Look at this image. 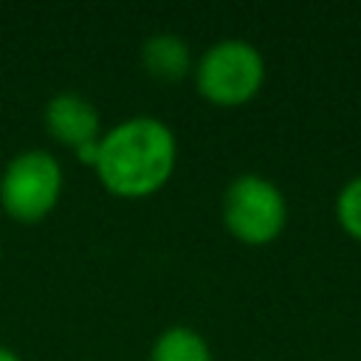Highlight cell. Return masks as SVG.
<instances>
[{"mask_svg": "<svg viewBox=\"0 0 361 361\" xmlns=\"http://www.w3.org/2000/svg\"><path fill=\"white\" fill-rule=\"evenodd\" d=\"M178 166V138L155 116H133L99 138L96 178L121 200H141L161 192Z\"/></svg>", "mask_w": 361, "mask_h": 361, "instance_id": "obj_1", "label": "cell"}, {"mask_svg": "<svg viewBox=\"0 0 361 361\" xmlns=\"http://www.w3.org/2000/svg\"><path fill=\"white\" fill-rule=\"evenodd\" d=\"M195 90L214 107H243L265 85V59L248 39L228 37L212 42L192 68Z\"/></svg>", "mask_w": 361, "mask_h": 361, "instance_id": "obj_2", "label": "cell"}, {"mask_svg": "<svg viewBox=\"0 0 361 361\" xmlns=\"http://www.w3.org/2000/svg\"><path fill=\"white\" fill-rule=\"evenodd\" d=\"M65 189V172L54 152L31 147L8 158L0 175V206L20 226L45 220Z\"/></svg>", "mask_w": 361, "mask_h": 361, "instance_id": "obj_3", "label": "cell"}, {"mask_svg": "<svg viewBox=\"0 0 361 361\" xmlns=\"http://www.w3.org/2000/svg\"><path fill=\"white\" fill-rule=\"evenodd\" d=\"M220 217L237 243L268 245L288 226V200L271 178L259 172H243L226 186Z\"/></svg>", "mask_w": 361, "mask_h": 361, "instance_id": "obj_4", "label": "cell"}, {"mask_svg": "<svg viewBox=\"0 0 361 361\" xmlns=\"http://www.w3.org/2000/svg\"><path fill=\"white\" fill-rule=\"evenodd\" d=\"M42 124L48 135L68 149H79L82 144L102 138V118H99L96 104L76 90L54 93L45 102Z\"/></svg>", "mask_w": 361, "mask_h": 361, "instance_id": "obj_5", "label": "cell"}, {"mask_svg": "<svg viewBox=\"0 0 361 361\" xmlns=\"http://www.w3.org/2000/svg\"><path fill=\"white\" fill-rule=\"evenodd\" d=\"M141 65L147 71V76H152L155 82H166L175 85L186 76H192V51L186 45L183 37L161 31L144 39L141 45Z\"/></svg>", "mask_w": 361, "mask_h": 361, "instance_id": "obj_6", "label": "cell"}, {"mask_svg": "<svg viewBox=\"0 0 361 361\" xmlns=\"http://www.w3.org/2000/svg\"><path fill=\"white\" fill-rule=\"evenodd\" d=\"M147 361H214V358L203 333L186 324H172L155 336Z\"/></svg>", "mask_w": 361, "mask_h": 361, "instance_id": "obj_7", "label": "cell"}, {"mask_svg": "<svg viewBox=\"0 0 361 361\" xmlns=\"http://www.w3.org/2000/svg\"><path fill=\"white\" fill-rule=\"evenodd\" d=\"M336 220L341 231L361 243V175H353L344 180V186L336 195Z\"/></svg>", "mask_w": 361, "mask_h": 361, "instance_id": "obj_8", "label": "cell"}, {"mask_svg": "<svg viewBox=\"0 0 361 361\" xmlns=\"http://www.w3.org/2000/svg\"><path fill=\"white\" fill-rule=\"evenodd\" d=\"M73 155L79 158V164H85V166H96V158H99V141L82 144L79 149H73Z\"/></svg>", "mask_w": 361, "mask_h": 361, "instance_id": "obj_9", "label": "cell"}, {"mask_svg": "<svg viewBox=\"0 0 361 361\" xmlns=\"http://www.w3.org/2000/svg\"><path fill=\"white\" fill-rule=\"evenodd\" d=\"M0 361H23L14 350H8V347H0Z\"/></svg>", "mask_w": 361, "mask_h": 361, "instance_id": "obj_10", "label": "cell"}, {"mask_svg": "<svg viewBox=\"0 0 361 361\" xmlns=\"http://www.w3.org/2000/svg\"><path fill=\"white\" fill-rule=\"evenodd\" d=\"M0 257H3V243H0Z\"/></svg>", "mask_w": 361, "mask_h": 361, "instance_id": "obj_11", "label": "cell"}]
</instances>
